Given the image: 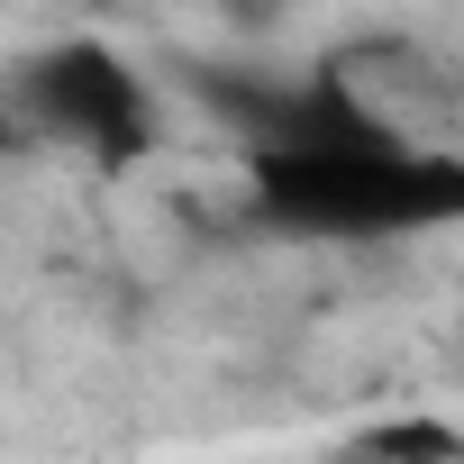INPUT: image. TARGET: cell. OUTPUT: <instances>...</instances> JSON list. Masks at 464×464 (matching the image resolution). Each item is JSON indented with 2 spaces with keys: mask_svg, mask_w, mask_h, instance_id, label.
<instances>
[{
  "mask_svg": "<svg viewBox=\"0 0 464 464\" xmlns=\"http://www.w3.org/2000/svg\"><path fill=\"white\" fill-rule=\"evenodd\" d=\"M246 200H256V227L310 237V246L437 237V227H464V155H437L410 137L246 155Z\"/></svg>",
  "mask_w": 464,
  "mask_h": 464,
  "instance_id": "obj_1",
  "label": "cell"
},
{
  "mask_svg": "<svg viewBox=\"0 0 464 464\" xmlns=\"http://www.w3.org/2000/svg\"><path fill=\"white\" fill-rule=\"evenodd\" d=\"M10 110H19V128H37L46 146H64V155H82V164H101V173H128V164H146V155L164 146V101H155V82H146L119 46H101V37H55V46H37V55L10 73Z\"/></svg>",
  "mask_w": 464,
  "mask_h": 464,
  "instance_id": "obj_2",
  "label": "cell"
},
{
  "mask_svg": "<svg viewBox=\"0 0 464 464\" xmlns=\"http://www.w3.org/2000/svg\"><path fill=\"white\" fill-rule=\"evenodd\" d=\"M173 82L200 119H218L246 155L283 146L292 128V101H301V73H274V64H246V55H173Z\"/></svg>",
  "mask_w": 464,
  "mask_h": 464,
  "instance_id": "obj_3",
  "label": "cell"
},
{
  "mask_svg": "<svg viewBox=\"0 0 464 464\" xmlns=\"http://www.w3.org/2000/svg\"><path fill=\"white\" fill-rule=\"evenodd\" d=\"M355 455L364 464H464V437L446 419H382V428H364Z\"/></svg>",
  "mask_w": 464,
  "mask_h": 464,
  "instance_id": "obj_4",
  "label": "cell"
},
{
  "mask_svg": "<svg viewBox=\"0 0 464 464\" xmlns=\"http://www.w3.org/2000/svg\"><path fill=\"white\" fill-rule=\"evenodd\" d=\"M218 10H227V19H237L246 37H265V28H274V19L292 10V0H218Z\"/></svg>",
  "mask_w": 464,
  "mask_h": 464,
  "instance_id": "obj_5",
  "label": "cell"
}]
</instances>
